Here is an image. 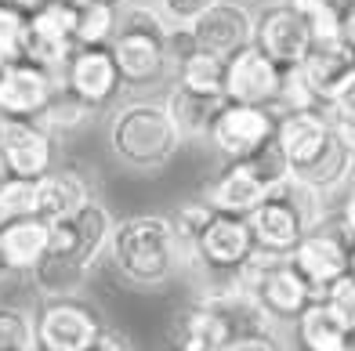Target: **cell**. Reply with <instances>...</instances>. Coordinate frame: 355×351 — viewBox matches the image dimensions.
<instances>
[{
	"label": "cell",
	"mask_w": 355,
	"mask_h": 351,
	"mask_svg": "<svg viewBox=\"0 0 355 351\" xmlns=\"http://www.w3.org/2000/svg\"><path fill=\"white\" fill-rule=\"evenodd\" d=\"M76 4L73 0H47L44 8L26 15V58L37 66L62 73L76 51Z\"/></svg>",
	"instance_id": "obj_7"
},
{
	"label": "cell",
	"mask_w": 355,
	"mask_h": 351,
	"mask_svg": "<svg viewBox=\"0 0 355 351\" xmlns=\"http://www.w3.org/2000/svg\"><path fill=\"white\" fill-rule=\"evenodd\" d=\"M345 40H348V44L355 47V11H352V19L345 22Z\"/></svg>",
	"instance_id": "obj_40"
},
{
	"label": "cell",
	"mask_w": 355,
	"mask_h": 351,
	"mask_svg": "<svg viewBox=\"0 0 355 351\" xmlns=\"http://www.w3.org/2000/svg\"><path fill=\"white\" fill-rule=\"evenodd\" d=\"M105 261L123 286L153 294L185 272L189 253L171 225V214H131L112 225Z\"/></svg>",
	"instance_id": "obj_1"
},
{
	"label": "cell",
	"mask_w": 355,
	"mask_h": 351,
	"mask_svg": "<svg viewBox=\"0 0 355 351\" xmlns=\"http://www.w3.org/2000/svg\"><path fill=\"white\" fill-rule=\"evenodd\" d=\"M112 225H116V217H112L109 206L94 196L87 199L73 217L66 221H55L51 225V250H62L69 253V258H76L84 268H98V261L105 258L109 250V239H112Z\"/></svg>",
	"instance_id": "obj_10"
},
{
	"label": "cell",
	"mask_w": 355,
	"mask_h": 351,
	"mask_svg": "<svg viewBox=\"0 0 355 351\" xmlns=\"http://www.w3.org/2000/svg\"><path fill=\"white\" fill-rule=\"evenodd\" d=\"M87 199H94V185L80 167H51L37 178V217L47 225L73 217Z\"/></svg>",
	"instance_id": "obj_18"
},
{
	"label": "cell",
	"mask_w": 355,
	"mask_h": 351,
	"mask_svg": "<svg viewBox=\"0 0 355 351\" xmlns=\"http://www.w3.org/2000/svg\"><path fill=\"white\" fill-rule=\"evenodd\" d=\"M116 4L105 0H76V44L98 47L116 37Z\"/></svg>",
	"instance_id": "obj_25"
},
{
	"label": "cell",
	"mask_w": 355,
	"mask_h": 351,
	"mask_svg": "<svg viewBox=\"0 0 355 351\" xmlns=\"http://www.w3.org/2000/svg\"><path fill=\"white\" fill-rule=\"evenodd\" d=\"M62 73H51L37 62H11L0 69V116L4 120H40L51 102Z\"/></svg>",
	"instance_id": "obj_13"
},
{
	"label": "cell",
	"mask_w": 355,
	"mask_h": 351,
	"mask_svg": "<svg viewBox=\"0 0 355 351\" xmlns=\"http://www.w3.org/2000/svg\"><path fill=\"white\" fill-rule=\"evenodd\" d=\"M268 192H272V188L257 178V170L247 163V159H232V163H225L221 174H214V178L203 185L200 196L211 203L214 210H221V214L247 217Z\"/></svg>",
	"instance_id": "obj_17"
},
{
	"label": "cell",
	"mask_w": 355,
	"mask_h": 351,
	"mask_svg": "<svg viewBox=\"0 0 355 351\" xmlns=\"http://www.w3.org/2000/svg\"><path fill=\"white\" fill-rule=\"evenodd\" d=\"M0 167L15 178H44L55 167V134L40 120L0 116Z\"/></svg>",
	"instance_id": "obj_11"
},
{
	"label": "cell",
	"mask_w": 355,
	"mask_h": 351,
	"mask_svg": "<svg viewBox=\"0 0 355 351\" xmlns=\"http://www.w3.org/2000/svg\"><path fill=\"white\" fill-rule=\"evenodd\" d=\"M4 8H15V11H22V15H33L37 8H44L47 0H0Z\"/></svg>",
	"instance_id": "obj_39"
},
{
	"label": "cell",
	"mask_w": 355,
	"mask_h": 351,
	"mask_svg": "<svg viewBox=\"0 0 355 351\" xmlns=\"http://www.w3.org/2000/svg\"><path fill=\"white\" fill-rule=\"evenodd\" d=\"M265 4H286V0H265Z\"/></svg>",
	"instance_id": "obj_43"
},
{
	"label": "cell",
	"mask_w": 355,
	"mask_h": 351,
	"mask_svg": "<svg viewBox=\"0 0 355 351\" xmlns=\"http://www.w3.org/2000/svg\"><path fill=\"white\" fill-rule=\"evenodd\" d=\"M29 279H33L40 297H73V294H84V286L91 279V268H84L76 258H69V253L47 246V253L37 261Z\"/></svg>",
	"instance_id": "obj_24"
},
{
	"label": "cell",
	"mask_w": 355,
	"mask_h": 351,
	"mask_svg": "<svg viewBox=\"0 0 355 351\" xmlns=\"http://www.w3.org/2000/svg\"><path fill=\"white\" fill-rule=\"evenodd\" d=\"M294 4L304 11L315 40H337L345 37V22L352 19L355 0H294Z\"/></svg>",
	"instance_id": "obj_28"
},
{
	"label": "cell",
	"mask_w": 355,
	"mask_h": 351,
	"mask_svg": "<svg viewBox=\"0 0 355 351\" xmlns=\"http://www.w3.org/2000/svg\"><path fill=\"white\" fill-rule=\"evenodd\" d=\"M0 8H4V4H0Z\"/></svg>",
	"instance_id": "obj_45"
},
{
	"label": "cell",
	"mask_w": 355,
	"mask_h": 351,
	"mask_svg": "<svg viewBox=\"0 0 355 351\" xmlns=\"http://www.w3.org/2000/svg\"><path fill=\"white\" fill-rule=\"evenodd\" d=\"M225 102H229L225 94H203V91H192L185 84H174L164 105H167V113L185 141H203L211 134V127H214Z\"/></svg>",
	"instance_id": "obj_21"
},
{
	"label": "cell",
	"mask_w": 355,
	"mask_h": 351,
	"mask_svg": "<svg viewBox=\"0 0 355 351\" xmlns=\"http://www.w3.org/2000/svg\"><path fill=\"white\" fill-rule=\"evenodd\" d=\"M283 87V66L272 62L257 44L239 47L229 55V69H225V98L243 102V105H265L272 109Z\"/></svg>",
	"instance_id": "obj_12"
},
{
	"label": "cell",
	"mask_w": 355,
	"mask_h": 351,
	"mask_svg": "<svg viewBox=\"0 0 355 351\" xmlns=\"http://www.w3.org/2000/svg\"><path fill=\"white\" fill-rule=\"evenodd\" d=\"M51 243V225L40 221L37 214L15 217L8 225H0V258H4L11 276H29L37 268V261L47 253Z\"/></svg>",
	"instance_id": "obj_20"
},
{
	"label": "cell",
	"mask_w": 355,
	"mask_h": 351,
	"mask_svg": "<svg viewBox=\"0 0 355 351\" xmlns=\"http://www.w3.org/2000/svg\"><path fill=\"white\" fill-rule=\"evenodd\" d=\"M294 330L301 351H355V333L334 315V308L322 297L297 315Z\"/></svg>",
	"instance_id": "obj_23"
},
{
	"label": "cell",
	"mask_w": 355,
	"mask_h": 351,
	"mask_svg": "<svg viewBox=\"0 0 355 351\" xmlns=\"http://www.w3.org/2000/svg\"><path fill=\"white\" fill-rule=\"evenodd\" d=\"M167 19L164 11L141 0H123L116 11V37L109 40V51L120 66L123 84L135 87H149L156 80H164L171 73L167 66Z\"/></svg>",
	"instance_id": "obj_4"
},
{
	"label": "cell",
	"mask_w": 355,
	"mask_h": 351,
	"mask_svg": "<svg viewBox=\"0 0 355 351\" xmlns=\"http://www.w3.org/2000/svg\"><path fill=\"white\" fill-rule=\"evenodd\" d=\"M192 33H196L203 51L229 58L239 47L254 44V11L247 4H236V0H218L214 8H207L192 22Z\"/></svg>",
	"instance_id": "obj_16"
},
{
	"label": "cell",
	"mask_w": 355,
	"mask_h": 351,
	"mask_svg": "<svg viewBox=\"0 0 355 351\" xmlns=\"http://www.w3.org/2000/svg\"><path fill=\"white\" fill-rule=\"evenodd\" d=\"M0 351H37V318L19 305H0Z\"/></svg>",
	"instance_id": "obj_29"
},
{
	"label": "cell",
	"mask_w": 355,
	"mask_h": 351,
	"mask_svg": "<svg viewBox=\"0 0 355 351\" xmlns=\"http://www.w3.org/2000/svg\"><path fill=\"white\" fill-rule=\"evenodd\" d=\"M301 73H304V80H309L312 94L319 98V105H327L355 80V47L345 37L315 40L312 51L301 62Z\"/></svg>",
	"instance_id": "obj_15"
},
{
	"label": "cell",
	"mask_w": 355,
	"mask_h": 351,
	"mask_svg": "<svg viewBox=\"0 0 355 351\" xmlns=\"http://www.w3.org/2000/svg\"><path fill=\"white\" fill-rule=\"evenodd\" d=\"M345 199H341V214L348 217V225H352V232H355V178L348 181V188L341 192Z\"/></svg>",
	"instance_id": "obj_38"
},
{
	"label": "cell",
	"mask_w": 355,
	"mask_h": 351,
	"mask_svg": "<svg viewBox=\"0 0 355 351\" xmlns=\"http://www.w3.org/2000/svg\"><path fill=\"white\" fill-rule=\"evenodd\" d=\"M73 4H76V0H73Z\"/></svg>",
	"instance_id": "obj_46"
},
{
	"label": "cell",
	"mask_w": 355,
	"mask_h": 351,
	"mask_svg": "<svg viewBox=\"0 0 355 351\" xmlns=\"http://www.w3.org/2000/svg\"><path fill=\"white\" fill-rule=\"evenodd\" d=\"M84 351H135V341H131V333H123L120 326H102L98 330V337H94Z\"/></svg>",
	"instance_id": "obj_36"
},
{
	"label": "cell",
	"mask_w": 355,
	"mask_h": 351,
	"mask_svg": "<svg viewBox=\"0 0 355 351\" xmlns=\"http://www.w3.org/2000/svg\"><path fill=\"white\" fill-rule=\"evenodd\" d=\"M355 243V232L348 225V217L341 214V206H330L319 217V225L301 235V243L290 250V261L304 276V282L312 286L315 300L330 290V286L348 276V250Z\"/></svg>",
	"instance_id": "obj_5"
},
{
	"label": "cell",
	"mask_w": 355,
	"mask_h": 351,
	"mask_svg": "<svg viewBox=\"0 0 355 351\" xmlns=\"http://www.w3.org/2000/svg\"><path fill=\"white\" fill-rule=\"evenodd\" d=\"M348 276H355V243H352V250H348Z\"/></svg>",
	"instance_id": "obj_41"
},
{
	"label": "cell",
	"mask_w": 355,
	"mask_h": 351,
	"mask_svg": "<svg viewBox=\"0 0 355 351\" xmlns=\"http://www.w3.org/2000/svg\"><path fill=\"white\" fill-rule=\"evenodd\" d=\"M276 141L290 163V174L319 188L327 199L341 196L355 178V149H348L334 131L327 109H297L279 113Z\"/></svg>",
	"instance_id": "obj_2"
},
{
	"label": "cell",
	"mask_w": 355,
	"mask_h": 351,
	"mask_svg": "<svg viewBox=\"0 0 355 351\" xmlns=\"http://www.w3.org/2000/svg\"><path fill=\"white\" fill-rule=\"evenodd\" d=\"M221 348L225 344L218 337V326L200 297H192L189 305L178 308L164 330V351H221Z\"/></svg>",
	"instance_id": "obj_22"
},
{
	"label": "cell",
	"mask_w": 355,
	"mask_h": 351,
	"mask_svg": "<svg viewBox=\"0 0 355 351\" xmlns=\"http://www.w3.org/2000/svg\"><path fill=\"white\" fill-rule=\"evenodd\" d=\"M26 58V15L0 8V69Z\"/></svg>",
	"instance_id": "obj_32"
},
{
	"label": "cell",
	"mask_w": 355,
	"mask_h": 351,
	"mask_svg": "<svg viewBox=\"0 0 355 351\" xmlns=\"http://www.w3.org/2000/svg\"><path fill=\"white\" fill-rule=\"evenodd\" d=\"M214 4H218V0H159L156 8L164 11V19L171 26H192L207 8H214Z\"/></svg>",
	"instance_id": "obj_35"
},
{
	"label": "cell",
	"mask_w": 355,
	"mask_h": 351,
	"mask_svg": "<svg viewBox=\"0 0 355 351\" xmlns=\"http://www.w3.org/2000/svg\"><path fill=\"white\" fill-rule=\"evenodd\" d=\"M91 116H94V109L84 98H76V94L66 87V80H58L51 102H47V109L40 113V123L51 134H69V131H76V127H84Z\"/></svg>",
	"instance_id": "obj_26"
},
{
	"label": "cell",
	"mask_w": 355,
	"mask_h": 351,
	"mask_svg": "<svg viewBox=\"0 0 355 351\" xmlns=\"http://www.w3.org/2000/svg\"><path fill=\"white\" fill-rule=\"evenodd\" d=\"M225 69H229V58L214 55V51H200L192 55L182 69H178V84H185L192 91H203V94H225Z\"/></svg>",
	"instance_id": "obj_27"
},
{
	"label": "cell",
	"mask_w": 355,
	"mask_h": 351,
	"mask_svg": "<svg viewBox=\"0 0 355 351\" xmlns=\"http://www.w3.org/2000/svg\"><path fill=\"white\" fill-rule=\"evenodd\" d=\"M276 113L265 105H243V102H225L221 113L211 127L207 141L218 149V156L225 163L232 159H247L254 156L265 141L276 138Z\"/></svg>",
	"instance_id": "obj_9"
},
{
	"label": "cell",
	"mask_w": 355,
	"mask_h": 351,
	"mask_svg": "<svg viewBox=\"0 0 355 351\" xmlns=\"http://www.w3.org/2000/svg\"><path fill=\"white\" fill-rule=\"evenodd\" d=\"M33 318H37V351H84L105 326L102 312L84 294L44 297Z\"/></svg>",
	"instance_id": "obj_6"
},
{
	"label": "cell",
	"mask_w": 355,
	"mask_h": 351,
	"mask_svg": "<svg viewBox=\"0 0 355 351\" xmlns=\"http://www.w3.org/2000/svg\"><path fill=\"white\" fill-rule=\"evenodd\" d=\"M105 4H116V8H120V4H123V0H105Z\"/></svg>",
	"instance_id": "obj_44"
},
{
	"label": "cell",
	"mask_w": 355,
	"mask_h": 351,
	"mask_svg": "<svg viewBox=\"0 0 355 351\" xmlns=\"http://www.w3.org/2000/svg\"><path fill=\"white\" fill-rule=\"evenodd\" d=\"M322 300H327L334 308V315L355 333V276H341L327 294H322Z\"/></svg>",
	"instance_id": "obj_34"
},
{
	"label": "cell",
	"mask_w": 355,
	"mask_h": 351,
	"mask_svg": "<svg viewBox=\"0 0 355 351\" xmlns=\"http://www.w3.org/2000/svg\"><path fill=\"white\" fill-rule=\"evenodd\" d=\"M254 44L272 62L290 69V66H301L304 55L312 51L315 33H312L309 19H304V11L294 0H286V4H265L254 15Z\"/></svg>",
	"instance_id": "obj_8"
},
{
	"label": "cell",
	"mask_w": 355,
	"mask_h": 351,
	"mask_svg": "<svg viewBox=\"0 0 355 351\" xmlns=\"http://www.w3.org/2000/svg\"><path fill=\"white\" fill-rule=\"evenodd\" d=\"M214 206L207 203L203 196L200 199H189V203H182L178 210L171 214V225H174V232H178V239H182V246H185V253H192L196 250V243H200V235L207 232V225L214 221Z\"/></svg>",
	"instance_id": "obj_31"
},
{
	"label": "cell",
	"mask_w": 355,
	"mask_h": 351,
	"mask_svg": "<svg viewBox=\"0 0 355 351\" xmlns=\"http://www.w3.org/2000/svg\"><path fill=\"white\" fill-rule=\"evenodd\" d=\"M29 214H37V181L0 170V225Z\"/></svg>",
	"instance_id": "obj_30"
},
{
	"label": "cell",
	"mask_w": 355,
	"mask_h": 351,
	"mask_svg": "<svg viewBox=\"0 0 355 351\" xmlns=\"http://www.w3.org/2000/svg\"><path fill=\"white\" fill-rule=\"evenodd\" d=\"M164 51H167V66H171V73H178L192 55L200 51V40H196V33H192V26H167Z\"/></svg>",
	"instance_id": "obj_33"
},
{
	"label": "cell",
	"mask_w": 355,
	"mask_h": 351,
	"mask_svg": "<svg viewBox=\"0 0 355 351\" xmlns=\"http://www.w3.org/2000/svg\"><path fill=\"white\" fill-rule=\"evenodd\" d=\"M221 351H283V344L276 341V333H250V337L225 344Z\"/></svg>",
	"instance_id": "obj_37"
},
{
	"label": "cell",
	"mask_w": 355,
	"mask_h": 351,
	"mask_svg": "<svg viewBox=\"0 0 355 351\" xmlns=\"http://www.w3.org/2000/svg\"><path fill=\"white\" fill-rule=\"evenodd\" d=\"M247 221H250V232H254V246L279 250V253H290L301 243V235L309 232V228H304V221L297 217V210L279 192H268L247 214Z\"/></svg>",
	"instance_id": "obj_19"
},
{
	"label": "cell",
	"mask_w": 355,
	"mask_h": 351,
	"mask_svg": "<svg viewBox=\"0 0 355 351\" xmlns=\"http://www.w3.org/2000/svg\"><path fill=\"white\" fill-rule=\"evenodd\" d=\"M185 145L164 102H127L109 120V152L127 170L156 174Z\"/></svg>",
	"instance_id": "obj_3"
},
{
	"label": "cell",
	"mask_w": 355,
	"mask_h": 351,
	"mask_svg": "<svg viewBox=\"0 0 355 351\" xmlns=\"http://www.w3.org/2000/svg\"><path fill=\"white\" fill-rule=\"evenodd\" d=\"M4 279H11V272H8V264H4V258H0V282Z\"/></svg>",
	"instance_id": "obj_42"
},
{
	"label": "cell",
	"mask_w": 355,
	"mask_h": 351,
	"mask_svg": "<svg viewBox=\"0 0 355 351\" xmlns=\"http://www.w3.org/2000/svg\"><path fill=\"white\" fill-rule=\"evenodd\" d=\"M62 80H66V87L76 98H84L94 113H98L102 105H109L123 87V76H120V66H116V58H112L109 44L76 47L73 58L66 62V69H62Z\"/></svg>",
	"instance_id": "obj_14"
}]
</instances>
